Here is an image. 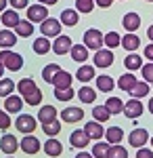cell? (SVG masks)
I'll return each instance as SVG.
<instances>
[{
  "mask_svg": "<svg viewBox=\"0 0 153 158\" xmlns=\"http://www.w3.org/2000/svg\"><path fill=\"white\" fill-rule=\"evenodd\" d=\"M141 70H143V78H145L147 82H153V61L145 63V65H143Z\"/></svg>",
  "mask_w": 153,
  "mask_h": 158,
  "instance_id": "46",
  "label": "cell"
},
{
  "mask_svg": "<svg viewBox=\"0 0 153 158\" xmlns=\"http://www.w3.org/2000/svg\"><path fill=\"white\" fill-rule=\"evenodd\" d=\"M124 65H126V70H128V72H134V70L143 68V59L136 55V53H130L128 57L124 59Z\"/></svg>",
  "mask_w": 153,
  "mask_h": 158,
  "instance_id": "28",
  "label": "cell"
},
{
  "mask_svg": "<svg viewBox=\"0 0 153 158\" xmlns=\"http://www.w3.org/2000/svg\"><path fill=\"white\" fill-rule=\"evenodd\" d=\"M38 120L42 122V124H48V122L57 120V110L53 108V106H42V110L38 112Z\"/></svg>",
  "mask_w": 153,
  "mask_h": 158,
  "instance_id": "19",
  "label": "cell"
},
{
  "mask_svg": "<svg viewBox=\"0 0 153 158\" xmlns=\"http://www.w3.org/2000/svg\"><path fill=\"white\" fill-rule=\"evenodd\" d=\"M15 127H17L21 133L29 135L32 131H36V118H34V116H29V114H19L17 120H15Z\"/></svg>",
  "mask_w": 153,
  "mask_h": 158,
  "instance_id": "5",
  "label": "cell"
},
{
  "mask_svg": "<svg viewBox=\"0 0 153 158\" xmlns=\"http://www.w3.org/2000/svg\"><path fill=\"white\" fill-rule=\"evenodd\" d=\"M76 93H73V89H55V97L59 99V101H69L71 97H73Z\"/></svg>",
  "mask_w": 153,
  "mask_h": 158,
  "instance_id": "44",
  "label": "cell"
},
{
  "mask_svg": "<svg viewBox=\"0 0 153 158\" xmlns=\"http://www.w3.org/2000/svg\"><path fill=\"white\" fill-rule=\"evenodd\" d=\"M2 72H4V65L0 63V78H2Z\"/></svg>",
  "mask_w": 153,
  "mask_h": 158,
  "instance_id": "57",
  "label": "cell"
},
{
  "mask_svg": "<svg viewBox=\"0 0 153 158\" xmlns=\"http://www.w3.org/2000/svg\"><path fill=\"white\" fill-rule=\"evenodd\" d=\"M109 141L107 143H103V141H99V143H94L92 146V156L94 158H107V152H109Z\"/></svg>",
  "mask_w": 153,
  "mask_h": 158,
  "instance_id": "40",
  "label": "cell"
},
{
  "mask_svg": "<svg viewBox=\"0 0 153 158\" xmlns=\"http://www.w3.org/2000/svg\"><path fill=\"white\" fill-rule=\"evenodd\" d=\"M105 137H107L109 143H122L124 131H122L120 127H111V129H107V131H105Z\"/></svg>",
  "mask_w": 153,
  "mask_h": 158,
  "instance_id": "31",
  "label": "cell"
},
{
  "mask_svg": "<svg viewBox=\"0 0 153 158\" xmlns=\"http://www.w3.org/2000/svg\"><path fill=\"white\" fill-rule=\"evenodd\" d=\"M61 68L57 65V63H48V65H44V70H42V78L46 80L48 85H53V78H55V74L59 72Z\"/></svg>",
  "mask_w": 153,
  "mask_h": 158,
  "instance_id": "36",
  "label": "cell"
},
{
  "mask_svg": "<svg viewBox=\"0 0 153 158\" xmlns=\"http://www.w3.org/2000/svg\"><path fill=\"white\" fill-rule=\"evenodd\" d=\"M15 34H19L21 38H27L34 34V25H32V21L27 19V21H19V23L15 25Z\"/></svg>",
  "mask_w": 153,
  "mask_h": 158,
  "instance_id": "27",
  "label": "cell"
},
{
  "mask_svg": "<svg viewBox=\"0 0 153 158\" xmlns=\"http://www.w3.org/2000/svg\"><path fill=\"white\" fill-rule=\"evenodd\" d=\"M11 6L15 11H19V9H25L27 6V0H11Z\"/></svg>",
  "mask_w": 153,
  "mask_h": 158,
  "instance_id": "49",
  "label": "cell"
},
{
  "mask_svg": "<svg viewBox=\"0 0 153 158\" xmlns=\"http://www.w3.org/2000/svg\"><path fill=\"white\" fill-rule=\"evenodd\" d=\"M42 131H44L48 137H55V135L61 131V122L59 120H53V122H48V124H42Z\"/></svg>",
  "mask_w": 153,
  "mask_h": 158,
  "instance_id": "43",
  "label": "cell"
},
{
  "mask_svg": "<svg viewBox=\"0 0 153 158\" xmlns=\"http://www.w3.org/2000/svg\"><path fill=\"white\" fill-rule=\"evenodd\" d=\"M78 97H80L82 103H92L94 99H96V93H94V89H90V86H82L78 91Z\"/></svg>",
  "mask_w": 153,
  "mask_h": 158,
  "instance_id": "34",
  "label": "cell"
},
{
  "mask_svg": "<svg viewBox=\"0 0 153 158\" xmlns=\"http://www.w3.org/2000/svg\"><path fill=\"white\" fill-rule=\"evenodd\" d=\"M9 127H11V116H9V112H6V110H4V112L0 110V129L4 131V129H9Z\"/></svg>",
  "mask_w": 153,
  "mask_h": 158,
  "instance_id": "47",
  "label": "cell"
},
{
  "mask_svg": "<svg viewBox=\"0 0 153 158\" xmlns=\"http://www.w3.org/2000/svg\"><path fill=\"white\" fill-rule=\"evenodd\" d=\"M61 118L65 122H80L84 118V112L80 108H65L61 112Z\"/></svg>",
  "mask_w": 153,
  "mask_h": 158,
  "instance_id": "18",
  "label": "cell"
},
{
  "mask_svg": "<svg viewBox=\"0 0 153 158\" xmlns=\"http://www.w3.org/2000/svg\"><path fill=\"white\" fill-rule=\"evenodd\" d=\"M23 108V99L19 97V95H9V97L4 99V110L9 112V114H19Z\"/></svg>",
  "mask_w": 153,
  "mask_h": 158,
  "instance_id": "11",
  "label": "cell"
},
{
  "mask_svg": "<svg viewBox=\"0 0 153 158\" xmlns=\"http://www.w3.org/2000/svg\"><path fill=\"white\" fill-rule=\"evenodd\" d=\"M71 59L78 61V63H84L88 61V47L86 44H71Z\"/></svg>",
  "mask_w": 153,
  "mask_h": 158,
  "instance_id": "17",
  "label": "cell"
},
{
  "mask_svg": "<svg viewBox=\"0 0 153 158\" xmlns=\"http://www.w3.org/2000/svg\"><path fill=\"white\" fill-rule=\"evenodd\" d=\"M71 38L69 36H63V34H59V36L55 38V42H53V51L57 53V55H65V53H69L71 51Z\"/></svg>",
  "mask_w": 153,
  "mask_h": 158,
  "instance_id": "8",
  "label": "cell"
},
{
  "mask_svg": "<svg viewBox=\"0 0 153 158\" xmlns=\"http://www.w3.org/2000/svg\"><path fill=\"white\" fill-rule=\"evenodd\" d=\"M94 0H76V11L78 13H90L94 9Z\"/></svg>",
  "mask_w": 153,
  "mask_h": 158,
  "instance_id": "42",
  "label": "cell"
},
{
  "mask_svg": "<svg viewBox=\"0 0 153 158\" xmlns=\"http://www.w3.org/2000/svg\"><path fill=\"white\" fill-rule=\"evenodd\" d=\"M61 27H63V23H61V19H55V17H46L42 23H40V32H42V36H59L61 34Z\"/></svg>",
  "mask_w": 153,
  "mask_h": 158,
  "instance_id": "2",
  "label": "cell"
},
{
  "mask_svg": "<svg viewBox=\"0 0 153 158\" xmlns=\"http://www.w3.org/2000/svg\"><path fill=\"white\" fill-rule=\"evenodd\" d=\"M103 42L107 44V49H116V47L122 44V38H120L118 32H107L105 38H103Z\"/></svg>",
  "mask_w": 153,
  "mask_h": 158,
  "instance_id": "37",
  "label": "cell"
},
{
  "mask_svg": "<svg viewBox=\"0 0 153 158\" xmlns=\"http://www.w3.org/2000/svg\"><path fill=\"white\" fill-rule=\"evenodd\" d=\"M38 2H40V4H57V2H59V0H38Z\"/></svg>",
  "mask_w": 153,
  "mask_h": 158,
  "instance_id": "53",
  "label": "cell"
},
{
  "mask_svg": "<svg viewBox=\"0 0 153 158\" xmlns=\"http://www.w3.org/2000/svg\"><path fill=\"white\" fill-rule=\"evenodd\" d=\"M147 139H149V133H147L145 129H134V131L128 135L130 146H134V148H143L147 143Z\"/></svg>",
  "mask_w": 153,
  "mask_h": 158,
  "instance_id": "12",
  "label": "cell"
},
{
  "mask_svg": "<svg viewBox=\"0 0 153 158\" xmlns=\"http://www.w3.org/2000/svg\"><path fill=\"white\" fill-rule=\"evenodd\" d=\"M0 150L4 152V154H15L17 150H19V141H17V137L15 135H2V139H0Z\"/></svg>",
  "mask_w": 153,
  "mask_h": 158,
  "instance_id": "10",
  "label": "cell"
},
{
  "mask_svg": "<svg viewBox=\"0 0 153 158\" xmlns=\"http://www.w3.org/2000/svg\"><path fill=\"white\" fill-rule=\"evenodd\" d=\"M84 131H86V135H88L90 139H101V137H103V124H101L99 120H94V122H86Z\"/></svg>",
  "mask_w": 153,
  "mask_h": 158,
  "instance_id": "20",
  "label": "cell"
},
{
  "mask_svg": "<svg viewBox=\"0 0 153 158\" xmlns=\"http://www.w3.org/2000/svg\"><path fill=\"white\" fill-rule=\"evenodd\" d=\"M122 25H124L126 32H136L139 25H141V17H139L136 13H126L124 19H122Z\"/></svg>",
  "mask_w": 153,
  "mask_h": 158,
  "instance_id": "15",
  "label": "cell"
},
{
  "mask_svg": "<svg viewBox=\"0 0 153 158\" xmlns=\"http://www.w3.org/2000/svg\"><path fill=\"white\" fill-rule=\"evenodd\" d=\"M149 110H151V114H153V97H151V101H149Z\"/></svg>",
  "mask_w": 153,
  "mask_h": 158,
  "instance_id": "56",
  "label": "cell"
},
{
  "mask_svg": "<svg viewBox=\"0 0 153 158\" xmlns=\"http://www.w3.org/2000/svg\"><path fill=\"white\" fill-rule=\"evenodd\" d=\"M147 2H153V0H147Z\"/></svg>",
  "mask_w": 153,
  "mask_h": 158,
  "instance_id": "58",
  "label": "cell"
},
{
  "mask_svg": "<svg viewBox=\"0 0 153 158\" xmlns=\"http://www.w3.org/2000/svg\"><path fill=\"white\" fill-rule=\"evenodd\" d=\"M32 49H34L36 55H46L48 51L53 49V44H50V40H48L46 36H40L32 42Z\"/></svg>",
  "mask_w": 153,
  "mask_h": 158,
  "instance_id": "16",
  "label": "cell"
},
{
  "mask_svg": "<svg viewBox=\"0 0 153 158\" xmlns=\"http://www.w3.org/2000/svg\"><path fill=\"white\" fill-rule=\"evenodd\" d=\"M136 158H153V150H149V148H139L136 150Z\"/></svg>",
  "mask_w": 153,
  "mask_h": 158,
  "instance_id": "48",
  "label": "cell"
},
{
  "mask_svg": "<svg viewBox=\"0 0 153 158\" xmlns=\"http://www.w3.org/2000/svg\"><path fill=\"white\" fill-rule=\"evenodd\" d=\"M44 152H46L48 156H61V152H63V146H61L57 139L48 137V141L44 143Z\"/></svg>",
  "mask_w": 153,
  "mask_h": 158,
  "instance_id": "24",
  "label": "cell"
},
{
  "mask_svg": "<svg viewBox=\"0 0 153 158\" xmlns=\"http://www.w3.org/2000/svg\"><path fill=\"white\" fill-rule=\"evenodd\" d=\"M96 80V89L99 91H103V93H109V91H113V86H116V82H113V78L111 76H99V78H94Z\"/></svg>",
  "mask_w": 153,
  "mask_h": 158,
  "instance_id": "23",
  "label": "cell"
},
{
  "mask_svg": "<svg viewBox=\"0 0 153 158\" xmlns=\"http://www.w3.org/2000/svg\"><path fill=\"white\" fill-rule=\"evenodd\" d=\"M143 103H141V99H136V97H132L128 101V103H124V114L128 116V118H139L143 114Z\"/></svg>",
  "mask_w": 153,
  "mask_h": 158,
  "instance_id": "9",
  "label": "cell"
},
{
  "mask_svg": "<svg viewBox=\"0 0 153 158\" xmlns=\"http://www.w3.org/2000/svg\"><path fill=\"white\" fill-rule=\"evenodd\" d=\"M19 21L21 19H19V13L17 11H2V25L4 27H15Z\"/></svg>",
  "mask_w": 153,
  "mask_h": 158,
  "instance_id": "26",
  "label": "cell"
},
{
  "mask_svg": "<svg viewBox=\"0 0 153 158\" xmlns=\"http://www.w3.org/2000/svg\"><path fill=\"white\" fill-rule=\"evenodd\" d=\"M103 38H105V36H103L96 27H90V30H86V34H84V44H86L88 49L96 51V49H101V47L105 44V42H103Z\"/></svg>",
  "mask_w": 153,
  "mask_h": 158,
  "instance_id": "3",
  "label": "cell"
},
{
  "mask_svg": "<svg viewBox=\"0 0 153 158\" xmlns=\"http://www.w3.org/2000/svg\"><path fill=\"white\" fill-rule=\"evenodd\" d=\"M94 2H96L101 9H109V6L113 4V0H94Z\"/></svg>",
  "mask_w": 153,
  "mask_h": 158,
  "instance_id": "50",
  "label": "cell"
},
{
  "mask_svg": "<svg viewBox=\"0 0 153 158\" xmlns=\"http://www.w3.org/2000/svg\"><path fill=\"white\" fill-rule=\"evenodd\" d=\"M19 148L23 150L25 154H38L40 152V148H42V143L38 141V137H34V135H25L23 139H21V143H19Z\"/></svg>",
  "mask_w": 153,
  "mask_h": 158,
  "instance_id": "6",
  "label": "cell"
},
{
  "mask_svg": "<svg viewBox=\"0 0 153 158\" xmlns=\"http://www.w3.org/2000/svg\"><path fill=\"white\" fill-rule=\"evenodd\" d=\"M15 91V82L11 78H0V97H9Z\"/></svg>",
  "mask_w": 153,
  "mask_h": 158,
  "instance_id": "38",
  "label": "cell"
},
{
  "mask_svg": "<svg viewBox=\"0 0 153 158\" xmlns=\"http://www.w3.org/2000/svg\"><path fill=\"white\" fill-rule=\"evenodd\" d=\"M15 44H17V36L11 30H2L0 32V49H11Z\"/></svg>",
  "mask_w": 153,
  "mask_h": 158,
  "instance_id": "22",
  "label": "cell"
},
{
  "mask_svg": "<svg viewBox=\"0 0 153 158\" xmlns=\"http://www.w3.org/2000/svg\"><path fill=\"white\" fill-rule=\"evenodd\" d=\"M147 38H149V40L153 42V23L149 25V30H147Z\"/></svg>",
  "mask_w": 153,
  "mask_h": 158,
  "instance_id": "54",
  "label": "cell"
},
{
  "mask_svg": "<svg viewBox=\"0 0 153 158\" xmlns=\"http://www.w3.org/2000/svg\"><path fill=\"white\" fill-rule=\"evenodd\" d=\"M111 63H113L111 49H96V53H94V65L96 68H109Z\"/></svg>",
  "mask_w": 153,
  "mask_h": 158,
  "instance_id": "7",
  "label": "cell"
},
{
  "mask_svg": "<svg viewBox=\"0 0 153 158\" xmlns=\"http://www.w3.org/2000/svg\"><path fill=\"white\" fill-rule=\"evenodd\" d=\"M0 63H2L6 70L17 72V70L23 68V57H21L19 53H13L11 49H0Z\"/></svg>",
  "mask_w": 153,
  "mask_h": 158,
  "instance_id": "1",
  "label": "cell"
},
{
  "mask_svg": "<svg viewBox=\"0 0 153 158\" xmlns=\"http://www.w3.org/2000/svg\"><path fill=\"white\" fill-rule=\"evenodd\" d=\"M76 78H78V80H82V82L92 80V78H94V68H92V65H80V68H78V72H76Z\"/></svg>",
  "mask_w": 153,
  "mask_h": 158,
  "instance_id": "30",
  "label": "cell"
},
{
  "mask_svg": "<svg viewBox=\"0 0 153 158\" xmlns=\"http://www.w3.org/2000/svg\"><path fill=\"white\" fill-rule=\"evenodd\" d=\"M130 95H132V97H136V99L149 95V82H136V85L130 89Z\"/></svg>",
  "mask_w": 153,
  "mask_h": 158,
  "instance_id": "35",
  "label": "cell"
},
{
  "mask_svg": "<svg viewBox=\"0 0 153 158\" xmlns=\"http://www.w3.org/2000/svg\"><path fill=\"white\" fill-rule=\"evenodd\" d=\"M139 44H141V38L136 36L134 32H128L126 36H122V47H124L126 51H136Z\"/></svg>",
  "mask_w": 153,
  "mask_h": 158,
  "instance_id": "21",
  "label": "cell"
},
{
  "mask_svg": "<svg viewBox=\"0 0 153 158\" xmlns=\"http://www.w3.org/2000/svg\"><path fill=\"white\" fill-rule=\"evenodd\" d=\"M105 106H107V110H109L111 114H120V112H124V103L120 101V97H109Z\"/></svg>",
  "mask_w": 153,
  "mask_h": 158,
  "instance_id": "41",
  "label": "cell"
},
{
  "mask_svg": "<svg viewBox=\"0 0 153 158\" xmlns=\"http://www.w3.org/2000/svg\"><path fill=\"white\" fill-rule=\"evenodd\" d=\"M23 101H25V103H29V106H38V103L42 101V91H40V89H36L32 95L23 97Z\"/></svg>",
  "mask_w": 153,
  "mask_h": 158,
  "instance_id": "45",
  "label": "cell"
},
{
  "mask_svg": "<svg viewBox=\"0 0 153 158\" xmlns=\"http://www.w3.org/2000/svg\"><path fill=\"white\" fill-rule=\"evenodd\" d=\"M92 116H94V120H99V122H107L109 116H111V112L107 110V106H96L92 110Z\"/></svg>",
  "mask_w": 153,
  "mask_h": 158,
  "instance_id": "39",
  "label": "cell"
},
{
  "mask_svg": "<svg viewBox=\"0 0 153 158\" xmlns=\"http://www.w3.org/2000/svg\"><path fill=\"white\" fill-rule=\"evenodd\" d=\"M9 158H13V156H9Z\"/></svg>",
  "mask_w": 153,
  "mask_h": 158,
  "instance_id": "60",
  "label": "cell"
},
{
  "mask_svg": "<svg viewBox=\"0 0 153 158\" xmlns=\"http://www.w3.org/2000/svg\"><path fill=\"white\" fill-rule=\"evenodd\" d=\"M71 74L65 72V70H59V72L55 74V78H53V86L55 89H69L71 86Z\"/></svg>",
  "mask_w": 153,
  "mask_h": 158,
  "instance_id": "13",
  "label": "cell"
},
{
  "mask_svg": "<svg viewBox=\"0 0 153 158\" xmlns=\"http://www.w3.org/2000/svg\"><path fill=\"white\" fill-rule=\"evenodd\" d=\"M36 89V82L32 80V78H23V80H19V95H23V97H27V95H32Z\"/></svg>",
  "mask_w": 153,
  "mask_h": 158,
  "instance_id": "29",
  "label": "cell"
},
{
  "mask_svg": "<svg viewBox=\"0 0 153 158\" xmlns=\"http://www.w3.org/2000/svg\"><path fill=\"white\" fill-rule=\"evenodd\" d=\"M76 158H94V156L88 154V152H80V154H76Z\"/></svg>",
  "mask_w": 153,
  "mask_h": 158,
  "instance_id": "52",
  "label": "cell"
},
{
  "mask_svg": "<svg viewBox=\"0 0 153 158\" xmlns=\"http://www.w3.org/2000/svg\"><path fill=\"white\" fill-rule=\"evenodd\" d=\"M46 17H48L46 4H32V6H27V19L32 23H42Z\"/></svg>",
  "mask_w": 153,
  "mask_h": 158,
  "instance_id": "4",
  "label": "cell"
},
{
  "mask_svg": "<svg viewBox=\"0 0 153 158\" xmlns=\"http://www.w3.org/2000/svg\"><path fill=\"white\" fill-rule=\"evenodd\" d=\"M151 143H153V139H151Z\"/></svg>",
  "mask_w": 153,
  "mask_h": 158,
  "instance_id": "59",
  "label": "cell"
},
{
  "mask_svg": "<svg viewBox=\"0 0 153 158\" xmlns=\"http://www.w3.org/2000/svg\"><path fill=\"white\" fill-rule=\"evenodd\" d=\"M4 9H6V0H0V13L4 11Z\"/></svg>",
  "mask_w": 153,
  "mask_h": 158,
  "instance_id": "55",
  "label": "cell"
},
{
  "mask_svg": "<svg viewBox=\"0 0 153 158\" xmlns=\"http://www.w3.org/2000/svg\"><path fill=\"white\" fill-rule=\"evenodd\" d=\"M69 141H71V146L73 148H86L88 146V141H90V137L86 135V131L84 129H76L73 133H71V137H69Z\"/></svg>",
  "mask_w": 153,
  "mask_h": 158,
  "instance_id": "14",
  "label": "cell"
},
{
  "mask_svg": "<svg viewBox=\"0 0 153 158\" xmlns=\"http://www.w3.org/2000/svg\"><path fill=\"white\" fill-rule=\"evenodd\" d=\"M145 57H147L149 61H153V42L147 47V49H145Z\"/></svg>",
  "mask_w": 153,
  "mask_h": 158,
  "instance_id": "51",
  "label": "cell"
},
{
  "mask_svg": "<svg viewBox=\"0 0 153 158\" xmlns=\"http://www.w3.org/2000/svg\"><path fill=\"white\" fill-rule=\"evenodd\" d=\"M136 85V76H132V74H124V76H120V82H118V86L122 89V91H128L130 93V89Z\"/></svg>",
  "mask_w": 153,
  "mask_h": 158,
  "instance_id": "33",
  "label": "cell"
},
{
  "mask_svg": "<svg viewBox=\"0 0 153 158\" xmlns=\"http://www.w3.org/2000/svg\"><path fill=\"white\" fill-rule=\"evenodd\" d=\"M78 11H71V9H65V11L61 13V23L67 25V27H73V25L78 23Z\"/></svg>",
  "mask_w": 153,
  "mask_h": 158,
  "instance_id": "25",
  "label": "cell"
},
{
  "mask_svg": "<svg viewBox=\"0 0 153 158\" xmlns=\"http://www.w3.org/2000/svg\"><path fill=\"white\" fill-rule=\"evenodd\" d=\"M107 158H128V150L120 143H111L109 146V152H107Z\"/></svg>",
  "mask_w": 153,
  "mask_h": 158,
  "instance_id": "32",
  "label": "cell"
}]
</instances>
